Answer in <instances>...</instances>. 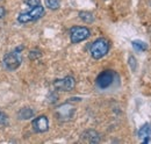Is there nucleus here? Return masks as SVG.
Wrapping results in <instances>:
<instances>
[{
	"label": "nucleus",
	"instance_id": "nucleus-11",
	"mask_svg": "<svg viewBox=\"0 0 151 144\" xmlns=\"http://www.w3.org/2000/svg\"><path fill=\"white\" fill-rule=\"evenodd\" d=\"M79 18L81 19L83 21H85V22H88V23L94 21L93 14L90 13V12H80V13H79Z\"/></svg>",
	"mask_w": 151,
	"mask_h": 144
},
{
	"label": "nucleus",
	"instance_id": "nucleus-14",
	"mask_svg": "<svg viewBox=\"0 0 151 144\" xmlns=\"http://www.w3.org/2000/svg\"><path fill=\"white\" fill-rule=\"evenodd\" d=\"M38 57H41V53H40V51H37V50L30 51V54H29V58H30V59H36Z\"/></svg>",
	"mask_w": 151,
	"mask_h": 144
},
{
	"label": "nucleus",
	"instance_id": "nucleus-6",
	"mask_svg": "<svg viewBox=\"0 0 151 144\" xmlns=\"http://www.w3.org/2000/svg\"><path fill=\"white\" fill-rule=\"evenodd\" d=\"M55 89L58 91H64V92H70L75 89L76 86V80L73 77H65L63 79H57L54 83Z\"/></svg>",
	"mask_w": 151,
	"mask_h": 144
},
{
	"label": "nucleus",
	"instance_id": "nucleus-5",
	"mask_svg": "<svg viewBox=\"0 0 151 144\" xmlns=\"http://www.w3.org/2000/svg\"><path fill=\"white\" fill-rule=\"evenodd\" d=\"M90 29L86 27H73L70 30V37L72 43H79L90 37Z\"/></svg>",
	"mask_w": 151,
	"mask_h": 144
},
{
	"label": "nucleus",
	"instance_id": "nucleus-2",
	"mask_svg": "<svg viewBox=\"0 0 151 144\" xmlns=\"http://www.w3.org/2000/svg\"><path fill=\"white\" fill-rule=\"evenodd\" d=\"M109 50V42L106 38H98L91 45V55L94 59H100L106 56Z\"/></svg>",
	"mask_w": 151,
	"mask_h": 144
},
{
	"label": "nucleus",
	"instance_id": "nucleus-17",
	"mask_svg": "<svg viewBox=\"0 0 151 144\" xmlns=\"http://www.w3.org/2000/svg\"><path fill=\"white\" fill-rule=\"evenodd\" d=\"M5 14H6V11H5V8L0 6V19L4 18V17H5Z\"/></svg>",
	"mask_w": 151,
	"mask_h": 144
},
{
	"label": "nucleus",
	"instance_id": "nucleus-15",
	"mask_svg": "<svg viewBox=\"0 0 151 144\" xmlns=\"http://www.w3.org/2000/svg\"><path fill=\"white\" fill-rule=\"evenodd\" d=\"M129 65L132 66V71H135V70H136V59H135V57H134V56H130V57H129Z\"/></svg>",
	"mask_w": 151,
	"mask_h": 144
},
{
	"label": "nucleus",
	"instance_id": "nucleus-12",
	"mask_svg": "<svg viewBox=\"0 0 151 144\" xmlns=\"http://www.w3.org/2000/svg\"><path fill=\"white\" fill-rule=\"evenodd\" d=\"M45 6L52 11L58 9L60 4H59V0H45Z\"/></svg>",
	"mask_w": 151,
	"mask_h": 144
},
{
	"label": "nucleus",
	"instance_id": "nucleus-7",
	"mask_svg": "<svg viewBox=\"0 0 151 144\" xmlns=\"http://www.w3.org/2000/svg\"><path fill=\"white\" fill-rule=\"evenodd\" d=\"M32 127H33L34 131H36V132H45L48 130V128H49L48 117L44 116V115L35 117L33 120V122H32Z\"/></svg>",
	"mask_w": 151,
	"mask_h": 144
},
{
	"label": "nucleus",
	"instance_id": "nucleus-9",
	"mask_svg": "<svg viewBox=\"0 0 151 144\" xmlns=\"http://www.w3.org/2000/svg\"><path fill=\"white\" fill-rule=\"evenodd\" d=\"M18 116H19L20 120H29L34 116V110L30 109V108H21L18 113Z\"/></svg>",
	"mask_w": 151,
	"mask_h": 144
},
{
	"label": "nucleus",
	"instance_id": "nucleus-10",
	"mask_svg": "<svg viewBox=\"0 0 151 144\" xmlns=\"http://www.w3.org/2000/svg\"><path fill=\"white\" fill-rule=\"evenodd\" d=\"M132 48H134L136 51H138V53H142V51L148 50V44H147L145 42H143V41L135 40V41H132Z\"/></svg>",
	"mask_w": 151,
	"mask_h": 144
},
{
	"label": "nucleus",
	"instance_id": "nucleus-8",
	"mask_svg": "<svg viewBox=\"0 0 151 144\" xmlns=\"http://www.w3.org/2000/svg\"><path fill=\"white\" fill-rule=\"evenodd\" d=\"M151 136V125L150 123H145L144 126H142L138 130V137L141 140H143V143H148L150 141Z\"/></svg>",
	"mask_w": 151,
	"mask_h": 144
},
{
	"label": "nucleus",
	"instance_id": "nucleus-1",
	"mask_svg": "<svg viewBox=\"0 0 151 144\" xmlns=\"http://www.w3.org/2000/svg\"><path fill=\"white\" fill-rule=\"evenodd\" d=\"M21 50H22V47H19L14 51H11V53L5 55L4 65L7 70L14 71L21 65V62H22V57H21V53H20Z\"/></svg>",
	"mask_w": 151,
	"mask_h": 144
},
{
	"label": "nucleus",
	"instance_id": "nucleus-16",
	"mask_svg": "<svg viewBox=\"0 0 151 144\" xmlns=\"http://www.w3.org/2000/svg\"><path fill=\"white\" fill-rule=\"evenodd\" d=\"M38 4V0H26V5H28V6H32V7H35V6H37Z\"/></svg>",
	"mask_w": 151,
	"mask_h": 144
},
{
	"label": "nucleus",
	"instance_id": "nucleus-13",
	"mask_svg": "<svg viewBox=\"0 0 151 144\" xmlns=\"http://www.w3.org/2000/svg\"><path fill=\"white\" fill-rule=\"evenodd\" d=\"M7 123H8V117H7V115H6L5 113L0 112V125L6 126Z\"/></svg>",
	"mask_w": 151,
	"mask_h": 144
},
{
	"label": "nucleus",
	"instance_id": "nucleus-3",
	"mask_svg": "<svg viewBox=\"0 0 151 144\" xmlns=\"http://www.w3.org/2000/svg\"><path fill=\"white\" fill-rule=\"evenodd\" d=\"M43 14H44V7L38 4L37 6L33 7L29 12L21 13L19 17H18V21H19L20 23H27V22L36 21L40 18H42Z\"/></svg>",
	"mask_w": 151,
	"mask_h": 144
},
{
	"label": "nucleus",
	"instance_id": "nucleus-4",
	"mask_svg": "<svg viewBox=\"0 0 151 144\" xmlns=\"http://www.w3.org/2000/svg\"><path fill=\"white\" fill-rule=\"evenodd\" d=\"M115 78V73L112 70H105L102 71L96 78V86L101 90L108 89L114 81Z\"/></svg>",
	"mask_w": 151,
	"mask_h": 144
}]
</instances>
